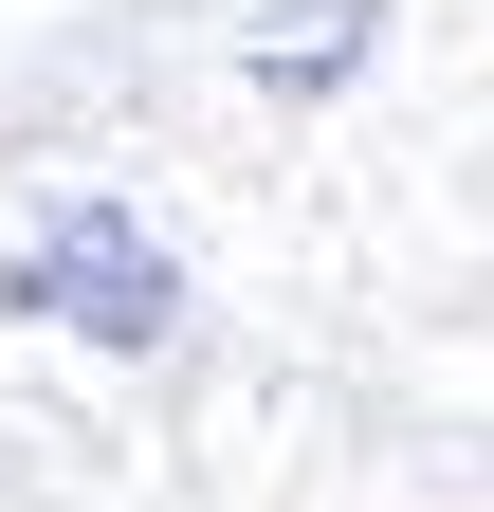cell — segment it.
<instances>
[{
    "mask_svg": "<svg viewBox=\"0 0 494 512\" xmlns=\"http://www.w3.org/2000/svg\"><path fill=\"white\" fill-rule=\"evenodd\" d=\"M19 311H74V330H110V348H147L165 311H183V275H165V238H129V220H55L19 275H0Z\"/></svg>",
    "mask_w": 494,
    "mask_h": 512,
    "instance_id": "cell-1",
    "label": "cell"
}]
</instances>
